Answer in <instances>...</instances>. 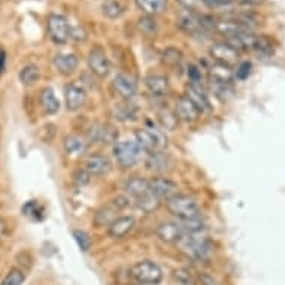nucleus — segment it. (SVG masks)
Segmentation results:
<instances>
[{
    "instance_id": "9",
    "label": "nucleus",
    "mask_w": 285,
    "mask_h": 285,
    "mask_svg": "<svg viewBox=\"0 0 285 285\" xmlns=\"http://www.w3.org/2000/svg\"><path fill=\"white\" fill-rule=\"evenodd\" d=\"M87 63H88L90 70L93 72V75H96V76L106 78L109 75L110 63H109V58H108V56H106V52H104L103 48H100V46L93 48L90 51V54H88Z\"/></svg>"
},
{
    "instance_id": "29",
    "label": "nucleus",
    "mask_w": 285,
    "mask_h": 285,
    "mask_svg": "<svg viewBox=\"0 0 285 285\" xmlns=\"http://www.w3.org/2000/svg\"><path fill=\"white\" fill-rule=\"evenodd\" d=\"M160 202H162V200L157 198L152 192H148L146 196H144V197H140L139 200H136L134 204H136L142 212H145V214H151V212H154L156 209H158Z\"/></svg>"
},
{
    "instance_id": "15",
    "label": "nucleus",
    "mask_w": 285,
    "mask_h": 285,
    "mask_svg": "<svg viewBox=\"0 0 285 285\" xmlns=\"http://www.w3.org/2000/svg\"><path fill=\"white\" fill-rule=\"evenodd\" d=\"M233 78H234V74H233V70L228 66L220 64V63H214V66L209 69V81H210L212 87L232 86Z\"/></svg>"
},
{
    "instance_id": "24",
    "label": "nucleus",
    "mask_w": 285,
    "mask_h": 285,
    "mask_svg": "<svg viewBox=\"0 0 285 285\" xmlns=\"http://www.w3.org/2000/svg\"><path fill=\"white\" fill-rule=\"evenodd\" d=\"M40 106L44 108V110L50 115L58 112L60 109V102L57 98V96L54 93L52 88L46 87L40 92Z\"/></svg>"
},
{
    "instance_id": "14",
    "label": "nucleus",
    "mask_w": 285,
    "mask_h": 285,
    "mask_svg": "<svg viewBox=\"0 0 285 285\" xmlns=\"http://www.w3.org/2000/svg\"><path fill=\"white\" fill-rule=\"evenodd\" d=\"M175 114H176L178 120H181L184 122H196L202 112L197 109V106L191 102L187 96H182V97H180L176 100Z\"/></svg>"
},
{
    "instance_id": "19",
    "label": "nucleus",
    "mask_w": 285,
    "mask_h": 285,
    "mask_svg": "<svg viewBox=\"0 0 285 285\" xmlns=\"http://www.w3.org/2000/svg\"><path fill=\"white\" fill-rule=\"evenodd\" d=\"M54 66L62 75H70L78 69L80 60L72 52H58L54 57Z\"/></svg>"
},
{
    "instance_id": "27",
    "label": "nucleus",
    "mask_w": 285,
    "mask_h": 285,
    "mask_svg": "<svg viewBox=\"0 0 285 285\" xmlns=\"http://www.w3.org/2000/svg\"><path fill=\"white\" fill-rule=\"evenodd\" d=\"M145 127L150 130V133L152 134V138H154V140H156V144H157V148H158V151H164L166 148H168V136H166V133H164V130L163 128H160L157 124H154L152 121H146L145 122Z\"/></svg>"
},
{
    "instance_id": "22",
    "label": "nucleus",
    "mask_w": 285,
    "mask_h": 285,
    "mask_svg": "<svg viewBox=\"0 0 285 285\" xmlns=\"http://www.w3.org/2000/svg\"><path fill=\"white\" fill-rule=\"evenodd\" d=\"M63 146H64L66 154L72 156V157H81L87 151V142H86V139H82L81 136H76V134L66 136L64 142H63Z\"/></svg>"
},
{
    "instance_id": "17",
    "label": "nucleus",
    "mask_w": 285,
    "mask_h": 285,
    "mask_svg": "<svg viewBox=\"0 0 285 285\" xmlns=\"http://www.w3.org/2000/svg\"><path fill=\"white\" fill-rule=\"evenodd\" d=\"M186 96H187L191 102L197 106V109H198L202 114L210 110V102H209V97L206 94L203 86L188 84L187 92H186Z\"/></svg>"
},
{
    "instance_id": "36",
    "label": "nucleus",
    "mask_w": 285,
    "mask_h": 285,
    "mask_svg": "<svg viewBox=\"0 0 285 285\" xmlns=\"http://www.w3.org/2000/svg\"><path fill=\"white\" fill-rule=\"evenodd\" d=\"M74 238H75L78 246L81 248V251L87 252V251L92 248V244H93V242H92V238H90L88 233H86V232H82V230H74Z\"/></svg>"
},
{
    "instance_id": "5",
    "label": "nucleus",
    "mask_w": 285,
    "mask_h": 285,
    "mask_svg": "<svg viewBox=\"0 0 285 285\" xmlns=\"http://www.w3.org/2000/svg\"><path fill=\"white\" fill-rule=\"evenodd\" d=\"M178 26L191 36H202V34H208V28L204 24V14H196L191 10H181L178 18H176Z\"/></svg>"
},
{
    "instance_id": "3",
    "label": "nucleus",
    "mask_w": 285,
    "mask_h": 285,
    "mask_svg": "<svg viewBox=\"0 0 285 285\" xmlns=\"http://www.w3.org/2000/svg\"><path fill=\"white\" fill-rule=\"evenodd\" d=\"M130 276L138 284L157 285L163 280V270L157 263L151 260H142L130 268Z\"/></svg>"
},
{
    "instance_id": "44",
    "label": "nucleus",
    "mask_w": 285,
    "mask_h": 285,
    "mask_svg": "<svg viewBox=\"0 0 285 285\" xmlns=\"http://www.w3.org/2000/svg\"><path fill=\"white\" fill-rule=\"evenodd\" d=\"M4 64H6V54H4V51L0 48V74L4 70Z\"/></svg>"
},
{
    "instance_id": "25",
    "label": "nucleus",
    "mask_w": 285,
    "mask_h": 285,
    "mask_svg": "<svg viewBox=\"0 0 285 285\" xmlns=\"http://www.w3.org/2000/svg\"><path fill=\"white\" fill-rule=\"evenodd\" d=\"M168 164H169V160L163 151H156V152L148 154V158H146L148 169L156 170V172H163V170H166Z\"/></svg>"
},
{
    "instance_id": "7",
    "label": "nucleus",
    "mask_w": 285,
    "mask_h": 285,
    "mask_svg": "<svg viewBox=\"0 0 285 285\" xmlns=\"http://www.w3.org/2000/svg\"><path fill=\"white\" fill-rule=\"evenodd\" d=\"M209 54H210L212 60H215V63H220V64H224L228 68L236 64L239 60V51L227 42L214 44L209 50Z\"/></svg>"
},
{
    "instance_id": "26",
    "label": "nucleus",
    "mask_w": 285,
    "mask_h": 285,
    "mask_svg": "<svg viewBox=\"0 0 285 285\" xmlns=\"http://www.w3.org/2000/svg\"><path fill=\"white\" fill-rule=\"evenodd\" d=\"M182 62H184V56L182 52L178 50V48H168L164 52H163V63L172 69H181L182 66Z\"/></svg>"
},
{
    "instance_id": "39",
    "label": "nucleus",
    "mask_w": 285,
    "mask_h": 285,
    "mask_svg": "<svg viewBox=\"0 0 285 285\" xmlns=\"http://www.w3.org/2000/svg\"><path fill=\"white\" fill-rule=\"evenodd\" d=\"M188 80H190V84H196V86H203V76H202V70L196 64H190L188 66Z\"/></svg>"
},
{
    "instance_id": "16",
    "label": "nucleus",
    "mask_w": 285,
    "mask_h": 285,
    "mask_svg": "<svg viewBox=\"0 0 285 285\" xmlns=\"http://www.w3.org/2000/svg\"><path fill=\"white\" fill-rule=\"evenodd\" d=\"M134 224L133 216H118L108 226V233L112 239H122L134 228Z\"/></svg>"
},
{
    "instance_id": "21",
    "label": "nucleus",
    "mask_w": 285,
    "mask_h": 285,
    "mask_svg": "<svg viewBox=\"0 0 285 285\" xmlns=\"http://www.w3.org/2000/svg\"><path fill=\"white\" fill-rule=\"evenodd\" d=\"M134 3H136L138 9L142 10V14L146 15V16L160 15L169 6L168 0H134Z\"/></svg>"
},
{
    "instance_id": "6",
    "label": "nucleus",
    "mask_w": 285,
    "mask_h": 285,
    "mask_svg": "<svg viewBox=\"0 0 285 285\" xmlns=\"http://www.w3.org/2000/svg\"><path fill=\"white\" fill-rule=\"evenodd\" d=\"M48 33L54 44L63 45L72 38V27L63 15L52 14L48 18Z\"/></svg>"
},
{
    "instance_id": "12",
    "label": "nucleus",
    "mask_w": 285,
    "mask_h": 285,
    "mask_svg": "<svg viewBox=\"0 0 285 285\" xmlns=\"http://www.w3.org/2000/svg\"><path fill=\"white\" fill-rule=\"evenodd\" d=\"M82 169L90 175V176H102L109 172L110 169V162L108 157L100 156V154H92L84 158Z\"/></svg>"
},
{
    "instance_id": "34",
    "label": "nucleus",
    "mask_w": 285,
    "mask_h": 285,
    "mask_svg": "<svg viewBox=\"0 0 285 285\" xmlns=\"http://www.w3.org/2000/svg\"><path fill=\"white\" fill-rule=\"evenodd\" d=\"M158 118H160V121H162V124H163V130H170V132H172V130L176 127V124H178V116H176V114L170 112L169 109H163V110L160 112Z\"/></svg>"
},
{
    "instance_id": "42",
    "label": "nucleus",
    "mask_w": 285,
    "mask_h": 285,
    "mask_svg": "<svg viewBox=\"0 0 285 285\" xmlns=\"http://www.w3.org/2000/svg\"><path fill=\"white\" fill-rule=\"evenodd\" d=\"M90 175L84 170V169H81L80 172H76L75 174V181L78 182V184H87L88 181H90Z\"/></svg>"
},
{
    "instance_id": "37",
    "label": "nucleus",
    "mask_w": 285,
    "mask_h": 285,
    "mask_svg": "<svg viewBox=\"0 0 285 285\" xmlns=\"http://www.w3.org/2000/svg\"><path fill=\"white\" fill-rule=\"evenodd\" d=\"M174 278L176 282H180L181 285H196L197 280L191 275V272H188L187 269H178L174 272Z\"/></svg>"
},
{
    "instance_id": "45",
    "label": "nucleus",
    "mask_w": 285,
    "mask_h": 285,
    "mask_svg": "<svg viewBox=\"0 0 285 285\" xmlns=\"http://www.w3.org/2000/svg\"><path fill=\"white\" fill-rule=\"evenodd\" d=\"M234 2H238V3H240V4H260V3H263L264 0H234Z\"/></svg>"
},
{
    "instance_id": "23",
    "label": "nucleus",
    "mask_w": 285,
    "mask_h": 285,
    "mask_svg": "<svg viewBox=\"0 0 285 285\" xmlns=\"http://www.w3.org/2000/svg\"><path fill=\"white\" fill-rule=\"evenodd\" d=\"M114 139H115V132L109 126L96 124L88 132V140L94 144H109L114 142Z\"/></svg>"
},
{
    "instance_id": "31",
    "label": "nucleus",
    "mask_w": 285,
    "mask_h": 285,
    "mask_svg": "<svg viewBox=\"0 0 285 285\" xmlns=\"http://www.w3.org/2000/svg\"><path fill=\"white\" fill-rule=\"evenodd\" d=\"M138 115V108L132 103H124V104H118L116 110H115V116L120 121H133L136 120Z\"/></svg>"
},
{
    "instance_id": "35",
    "label": "nucleus",
    "mask_w": 285,
    "mask_h": 285,
    "mask_svg": "<svg viewBox=\"0 0 285 285\" xmlns=\"http://www.w3.org/2000/svg\"><path fill=\"white\" fill-rule=\"evenodd\" d=\"M24 272L20 269H10L8 272V275L3 278V281L0 282V285H22L24 282Z\"/></svg>"
},
{
    "instance_id": "4",
    "label": "nucleus",
    "mask_w": 285,
    "mask_h": 285,
    "mask_svg": "<svg viewBox=\"0 0 285 285\" xmlns=\"http://www.w3.org/2000/svg\"><path fill=\"white\" fill-rule=\"evenodd\" d=\"M114 156L121 168L130 169L139 163L142 150L136 140H120L114 146Z\"/></svg>"
},
{
    "instance_id": "13",
    "label": "nucleus",
    "mask_w": 285,
    "mask_h": 285,
    "mask_svg": "<svg viewBox=\"0 0 285 285\" xmlns=\"http://www.w3.org/2000/svg\"><path fill=\"white\" fill-rule=\"evenodd\" d=\"M112 87L115 90V93L120 96L124 100H130L133 98L136 93H138V84L133 78H130L126 74H118L114 78Z\"/></svg>"
},
{
    "instance_id": "30",
    "label": "nucleus",
    "mask_w": 285,
    "mask_h": 285,
    "mask_svg": "<svg viewBox=\"0 0 285 285\" xmlns=\"http://www.w3.org/2000/svg\"><path fill=\"white\" fill-rule=\"evenodd\" d=\"M102 12L108 18H118L124 14V6L120 0H104L102 4Z\"/></svg>"
},
{
    "instance_id": "8",
    "label": "nucleus",
    "mask_w": 285,
    "mask_h": 285,
    "mask_svg": "<svg viewBox=\"0 0 285 285\" xmlns=\"http://www.w3.org/2000/svg\"><path fill=\"white\" fill-rule=\"evenodd\" d=\"M156 233H157L158 239L166 244H178L186 236V230L180 220L178 221H166V222L158 224V227L156 228Z\"/></svg>"
},
{
    "instance_id": "20",
    "label": "nucleus",
    "mask_w": 285,
    "mask_h": 285,
    "mask_svg": "<svg viewBox=\"0 0 285 285\" xmlns=\"http://www.w3.org/2000/svg\"><path fill=\"white\" fill-rule=\"evenodd\" d=\"M145 87L152 96L162 97V96L168 94V92H169V81L163 75L151 74L145 78Z\"/></svg>"
},
{
    "instance_id": "40",
    "label": "nucleus",
    "mask_w": 285,
    "mask_h": 285,
    "mask_svg": "<svg viewBox=\"0 0 285 285\" xmlns=\"http://www.w3.org/2000/svg\"><path fill=\"white\" fill-rule=\"evenodd\" d=\"M251 69H252V64L250 62H242L239 66H238V70H236V78L240 80V81H245L250 75H251Z\"/></svg>"
},
{
    "instance_id": "10",
    "label": "nucleus",
    "mask_w": 285,
    "mask_h": 285,
    "mask_svg": "<svg viewBox=\"0 0 285 285\" xmlns=\"http://www.w3.org/2000/svg\"><path fill=\"white\" fill-rule=\"evenodd\" d=\"M150 190L157 198H160V200L166 198L168 200V198L174 197L175 194H178V184L169 178L156 176V178L150 180Z\"/></svg>"
},
{
    "instance_id": "11",
    "label": "nucleus",
    "mask_w": 285,
    "mask_h": 285,
    "mask_svg": "<svg viewBox=\"0 0 285 285\" xmlns=\"http://www.w3.org/2000/svg\"><path fill=\"white\" fill-rule=\"evenodd\" d=\"M86 98H87V93L82 86L76 82H70L64 87V100L69 110L75 112L81 109L86 103Z\"/></svg>"
},
{
    "instance_id": "41",
    "label": "nucleus",
    "mask_w": 285,
    "mask_h": 285,
    "mask_svg": "<svg viewBox=\"0 0 285 285\" xmlns=\"http://www.w3.org/2000/svg\"><path fill=\"white\" fill-rule=\"evenodd\" d=\"M197 281H198L202 285H220V282H218L214 276L208 275L206 272L200 274V275H198V278H197Z\"/></svg>"
},
{
    "instance_id": "18",
    "label": "nucleus",
    "mask_w": 285,
    "mask_h": 285,
    "mask_svg": "<svg viewBox=\"0 0 285 285\" xmlns=\"http://www.w3.org/2000/svg\"><path fill=\"white\" fill-rule=\"evenodd\" d=\"M124 190H126V194L133 200V203L136 200H139L140 197L146 196L148 192H151V190H150V181L145 180V178H140V176H134V178L128 180L126 182Z\"/></svg>"
},
{
    "instance_id": "2",
    "label": "nucleus",
    "mask_w": 285,
    "mask_h": 285,
    "mask_svg": "<svg viewBox=\"0 0 285 285\" xmlns=\"http://www.w3.org/2000/svg\"><path fill=\"white\" fill-rule=\"evenodd\" d=\"M168 210L178 218L180 221H188L194 218H200V209L194 198L186 194H175L174 197L166 200Z\"/></svg>"
},
{
    "instance_id": "32",
    "label": "nucleus",
    "mask_w": 285,
    "mask_h": 285,
    "mask_svg": "<svg viewBox=\"0 0 285 285\" xmlns=\"http://www.w3.org/2000/svg\"><path fill=\"white\" fill-rule=\"evenodd\" d=\"M184 6V9L196 12V14H208L210 10V6L208 4L206 0H176Z\"/></svg>"
},
{
    "instance_id": "38",
    "label": "nucleus",
    "mask_w": 285,
    "mask_h": 285,
    "mask_svg": "<svg viewBox=\"0 0 285 285\" xmlns=\"http://www.w3.org/2000/svg\"><path fill=\"white\" fill-rule=\"evenodd\" d=\"M139 28H140L145 34H148V36H152V34H156V32H157L156 21L152 20V16H146V15L139 20Z\"/></svg>"
},
{
    "instance_id": "28",
    "label": "nucleus",
    "mask_w": 285,
    "mask_h": 285,
    "mask_svg": "<svg viewBox=\"0 0 285 285\" xmlns=\"http://www.w3.org/2000/svg\"><path fill=\"white\" fill-rule=\"evenodd\" d=\"M40 76V72H39V68L34 66V64H27L21 69L18 78L21 81L22 86H33L34 82H38Z\"/></svg>"
},
{
    "instance_id": "1",
    "label": "nucleus",
    "mask_w": 285,
    "mask_h": 285,
    "mask_svg": "<svg viewBox=\"0 0 285 285\" xmlns=\"http://www.w3.org/2000/svg\"><path fill=\"white\" fill-rule=\"evenodd\" d=\"M181 251L194 262H203L206 260L210 252H212V245L210 240L203 236L202 233H191L186 234L178 244H176Z\"/></svg>"
},
{
    "instance_id": "33",
    "label": "nucleus",
    "mask_w": 285,
    "mask_h": 285,
    "mask_svg": "<svg viewBox=\"0 0 285 285\" xmlns=\"http://www.w3.org/2000/svg\"><path fill=\"white\" fill-rule=\"evenodd\" d=\"M22 212L28 216V218H32V220H42L44 218V208L36 202V200H30V202H27L26 204H24V208H22Z\"/></svg>"
},
{
    "instance_id": "43",
    "label": "nucleus",
    "mask_w": 285,
    "mask_h": 285,
    "mask_svg": "<svg viewBox=\"0 0 285 285\" xmlns=\"http://www.w3.org/2000/svg\"><path fill=\"white\" fill-rule=\"evenodd\" d=\"M6 234H8V227H6V222L0 218V240H2V239H4V238H6Z\"/></svg>"
}]
</instances>
